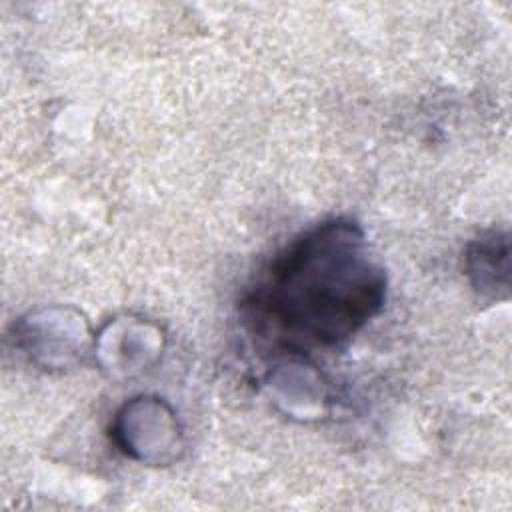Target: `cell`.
<instances>
[{
	"mask_svg": "<svg viewBox=\"0 0 512 512\" xmlns=\"http://www.w3.org/2000/svg\"><path fill=\"white\" fill-rule=\"evenodd\" d=\"M382 266L362 230L324 222L286 246L244 298L252 332L288 354L328 352L346 344L380 308Z\"/></svg>",
	"mask_w": 512,
	"mask_h": 512,
	"instance_id": "1",
	"label": "cell"
}]
</instances>
